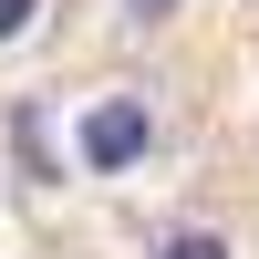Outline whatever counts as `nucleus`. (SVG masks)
Here are the masks:
<instances>
[{
    "mask_svg": "<svg viewBox=\"0 0 259 259\" xmlns=\"http://www.w3.org/2000/svg\"><path fill=\"white\" fill-rule=\"evenodd\" d=\"M31 11H41V0H0V41H11L21 21H31Z\"/></svg>",
    "mask_w": 259,
    "mask_h": 259,
    "instance_id": "3",
    "label": "nucleus"
},
{
    "mask_svg": "<svg viewBox=\"0 0 259 259\" xmlns=\"http://www.w3.org/2000/svg\"><path fill=\"white\" fill-rule=\"evenodd\" d=\"M156 259H228V239H207V228H177V239H166Z\"/></svg>",
    "mask_w": 259,
    "mask_h": 259,
    "instance_id": "2",
    "label": "nucleus"
},
{
    "mask_svg": "<svg viewBox=\"0 0 259 259\" xmlns=\"http://www.w3.org/2000/svg\"><path fill=\"white\" fill-rule=\"evenodd\" d=\"M124 11H135V21H156V11H177V0H124Z\"/></svg>",
    "mask_w": 259,
    "mask_h": 259,
    "instance_id": "4",
    "label": "nucleus"
},
{
    "mask_svg": "<svg viewBox=\"0 0 259 259\" xmlns=\"http://www.w3.org/2000/svg\"><path fill=\"white\" fill-rule=\"evenodd\" d=\"M145 135H156V124H145V104H135V94L94 104V114H83V166H94V177H114V166H135V156H145Z\"/></svg>",
    "mask_w": 259,
    "mask_h": 259,
    "instance_id": "1",
    "label": "nucleus"
}]
</instances>
